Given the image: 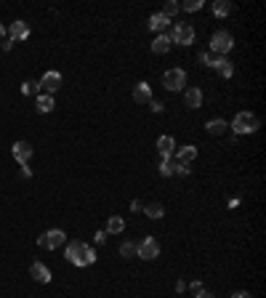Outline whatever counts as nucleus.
Segmentation results:
<instances>
[{
    "label": "nucleus",
    "mask_w": 266,
    "mask_h": 298,
    "mask_svg": "<svg viewBox=\"0 0 266 298\" xmlns=\"http://www.w3.org/2000/svg\"><path fill=\"white\" fill-rule=\"evenodd\" d=\"M38 245L43 250H59L62 245H67V232L64 229H48L38 237Z\"/></svg>",
    "instance_id": "nucleus-5"
},
{
    "label": "nucleus",
    "mask_w": 266,
    "mask_h": 298,
    "mask_svg": "<svg viewBox=\"0 0 266 298\" xmlns=\"http://www.w3.org/2000/svg\"><path fill=\"white\" fill-rule=\"evenodd\" d=\"M21 93H24V96H38V93H40V83L24 80V83H21Z\"/></svg>",
    "instance_id": "nucleus-27"
},
{
    "label": "nucleus",
    "mask_w": 266,
    "mask_h": 298,
    "mask_svg": "<svg viewBox=\"0 0 266 298\" xmlns=\"http://www.w3.org/2000/svg\"><path fill=\"white\" fill-rule=\"evenodd\" d=\"M170 48H173V43H170V38H168V32L157 35V38L152 40V53H157V56H165V53H170Z\"/></svg>",
    "instance_id": "nucleus-17"
},
{
    "label": "nucleus",
    "mask_w": 266,
    "mask_h": 298,
    "mask_svg": "<svg viewBox=\"0 0 266 298\" xmlns=\"http://www.w3.org/2000/svg\"><path fill=\"white\" fill-rule=\"evenodd\" d=\"M157 152H160V157L163 160L173 157V152H176V139L173 136H160L157 139Z\"/></svg>",
    "instance_id": "nucleus-16"
},
{
    "label": "nucleus",
    "mask_w": 266,
    "mask_h": 298,
    "mask_svg": "<svg viewBox=\"0 0 266 298\" xmlns=\"http://www.w3.org/2000/svg\"><path fill=\"white\" fill-rule=\"evenodd\" d=\"M232 48H234V38L229 30H216L211 35V53L213 56H226Z\"/></svg>",
    "instance_id": "nucleus-3"
},
{
    "label": "nucleus",
    "mask_w": 266,
    "mask_h": 298,
    "mask_svg": "<svg viewBox=\"0 0 266 298\" xmlns=\"http://www.w3.org/2000/svg\"><path fill=\"white\" fill-rule=\"evenodd\" d=\"M163 88L170 91V93H179L187 88V69L181 67H173L168 72H163Z\"/></svg>",
    "instance_id": "nucleus-4"
},
{
    "label": "nucleus",
    "mask_w": 266,
    "mask_h": 298,
    "mask_svg": "<svg viewBox=\"0 0 266 298\" xmlns=\"http://www.w3.org/2000/svg\"><path fill=\"white\" fill-rule=\"evenodd\" d=\"M144 213H146V219L157 221V219L165 216V205H163V202H149V205H144Z\"/></svg>",
    "instance_id": "nucleus-23"
},
{
    "label": "nucleus",
    "mask_w": 266,
    "mask_h": 298,
    "mask_svg": "<svg viewBox=\"0 0 266 298\" xmlns=\"http://www.w3.org/2000/svg\"><path fill=\"white\" fill-rule=\"evenodd\" d=\"M179 11H181V6L176 3V0H168V3L163 6V11H160V14H163L165 19H170V21H173V16H176Z\"/></svg>",
    "instance_id": "nucleus-26"
},
{
    "label": "nucleus",
    "mask_w": 266,
    "mask_h": 298,
    "mask_svg": "<svg viewBox=\"0 0 266 298\" xmlns=\"http://www.w3.org/2000/svg\"><path fill=\"white\" fill-rule=\"evenodd\" d=\"M189 290H192L194 295H197V293H200V290H205V288H202V282H197V280H194V282L189 285Z\"/></svg>",
    "instance_id": "nucleus-33"
},
{
    "label": "nucleus",
    "mask_w": 266,
    "mask_h": 298,
    "mask_svg": "<svg viewBox=\"0 0 266 298\" xmlns=\"http://www.w3.org/2000/svg\"><path fill=\"white\" fill-rule=\"evenodd\" d=\"M170 43L173 45H184V48H189V45L194 43V27L192 24H176L170 30Z\"/></svg>",
    "instance_id": "nucleus-6"
},
{
    "label": "nucleus",
    "mask_w": 266,
    "mask_h": 298,
    "mask_svg": "<svg viewBox=\"0 0 266 298\" xmlns=\"http://www.w3.org/2000/svg\"><path fill=\"white\" fill-rule=\"evenodd\" d=\"M194 157H197V147H194V144L176 147V152H173V160H176V162H184V165H189Z\"/></svg>",
    "instance_id": "nucleus-15"
},
{
    "label": "nucleus",
    "mask_w": 266,
    "mask_h": 298,
    "mask_svg": "<svg viewBox=\"0 0 266 298\" xmlns=\"http://www.w3.org/2000/svg\"><path fill=\"white\" fill-rule=\"evenodd\" d=\"M35 106H38L40 115H48L56 104H53V96H48V93H38V96H35Z\"/></svg>",
    "instance_id": "nucleus-20"
},
{
    "label": "nucleus",
    "mask_w": 266,
    "mask_h": 298,
    "mask_svg": "<svg viewBox=\"0 0 266 298\" xmlns=\"http://www.w3.org/2000/svg\"><path fill=\"white\" fill-rule=\"evenodd\" d=\"M11 154H14V160H16L19 165H27V162L32 160L35 149H32L29 141H14V147H11Z\"/></svg>",
    "instance_id": "nucleus-8"
},
{
    "label": "nucleus",
    "mask_w": 266,
    "mask_h": 298,
    "mask_svg": "<svg viewBox=\"0 0 266 298\" xmlns=\"http://www.w3.org/2000/svg\"><path fill=\"white\" fill-rule=\"evenodd\" d=\"M149 106H152V112H157V115H160V112L165 110V104H163V101H155V99L149 101Z\"/></svg>",
    "instance_id": "nucleus-31"
},
{
    "label": "nucleus",
    "mask_w": 266,
    "mask_h": 298,
    "mask_svg": "<svg viewBox=\"0 0 266 298\" xmlns=\"http://www.w3.org/2000/svg\"><path fill=\"white\" fill-rule=\"evenodd\" d=\"M184 290H187V282L179 280V282H176V293H184Z\"/></svg>",
    "instance_id": "nucleus-37"
},
{
    "label": "nucleus",
    "mask_w": 266,
    "mask_h": 298,
    "mask_svg": "<svg viewBox=\"0 0 266 298\" xmlns=\"http://www.w3.org/2000/svg\"><path fill=\"white\" fill-rule=\"evenodd\" d=\"M205 130H208L211 136H224L226 130H229V123H226V120H221V117H213V120H208V123H205Z\"/></svg>",
    "instance_id": "nucleus-19"
},
{
    "label": "nucleus",
    "mask_w": 266,
    "mask_h": 298,
    "mask_svg": "<svg viewBox=\"0 0 266 298\" xmlns=\"http://www.w3.org/2000/svg\"><path fill=\"white\" fill-rule=\"evenodd\" d=\"M29 274H32V280L35 282H40V285H48L51 282V269L40 264V261H35V264L29 266Z\"/></svg>",
    "instance_id": "nucleus-14"
},
{
    "label": "nucleus",
    "mask_w": 266,
    "mask_h": 298,
    "mask_svg": "<svg viewBox=\"0 0 266 298\" xmlns=\"http://www.w3.org/2000/svg\"><path fill=\"white\" fill-rule=\"evenodd\" d=\"M107 234H123L125 232V219L123 216H109L107 219V229H104Z\"/></svg>",
    "instance_id": "nucleus-21"
},
{
    "label": "nucleus",
    "mask_w": 266,
    "mask_h": 298,
    "mask_svg": "<svg viewBox=\"0 0 266 298\" xmlns=\"http://www.w3.org/2000/svg\"><path fill=\"white\" fill-rule=\"evenodd\" d=\"M32 176V168L29 165H21V178H29Z\"/></svg>",
    "instance_id": "nucleus-34"
},
{
    "label": "nucleus",
    "mask_w": 266,
    "mask_h": 298,
    "mask_svg": "<svg viewBox=\"0 0 266 298\" xmlns=\"http://www.w3.org/2000/svg\"><path fill=\"white\" fill-rule=\"evenodd\" d=\"M136 256H138V258H144V261H155V258L160 256V242L155 240V237H144V240L138 242Z\"/></svg>",
    "instance_id": "nucleus-7"
},
{
    "label": "nucleus",
    "mask_w": 266,
    "mask_h": 298,
    "mask_svg": "<svg viewBox=\"0 0 266 298\" xmlns=\"http://www.w3.org/2000/svg\"><path fill=\"white\" fill-rule=\"evenodd\" d=\"M107 237H109L107 232H104V229H99V232L94 234V242H99V245H104V242H107Z\"/></svg>",
    "instance_id": "nucleus-30"
},
{
    "label": "nucleus",
    "mask_w": 266,
    "mask_h": 298,
    "mask_svg": "<svg viewBox=\"0 0 266 298\" xmlns=\"http://www.w3.org/2000/svg\"><path fill=\"white\" fill-rule=\"evenodd\" d=\"M136 250H138V242H133V240H123V245H120V256H123V258H136Z\"/></svg>",
    "instance_id": "nucleus-25"
},
{
    "label": "nucleus",
    "mask_w": 266,
    "mask_h": 298,
    "mask_svg": "<svg viewBox=\"0 0 266 298\" xmlns=\"http://www.w3.org/2000/svg\"><path fill=\"white\" fill-rule=\"evenodd\" d=\"M141 208H144V205H141V202H138V200H133V202H131V210H133V213H138Z\"/></svg>",
    "instance_id": "nucleus-36"
},
{
    "label": "nucleus",
    "mask_w": 266,
    "mask_h": 298,
    "mask_svg": "<svg viewBox=\"0 0 266 298\" xmlns=\"http://www.w3.org/2000/svg\"><path fill=\"white\" fill-rule=\"evenodd\" d=\"M192 171H189V165H184V162H179V168H176V176H189Z\"/></svg>",
    "instance_id": "nucleus-32"
},
{
    "label": "nucleus",
    "mask_w": 266,
    "mask_h": 298,
    "mask_svg": "<svg viewBox=\"0 0 266 298\" xmlns=\"http://www.w3.org/2000/svg\"><path fill=\"white\" fill-rule=\"evenodd\" d=\"M211 69H216L224 80H232L234 77V64L229 62V56H213L211 59Z\"/></svg>",
    "instance_id": "nucleus-9"
},
{
    "label": "nucleus",
    "mask_w": 266,
    "mask_h": 298,
    "mask_svg": "<svg viewBox=\"0 0 266 298\" xmlns=\"http://www.w3.org/2000/svg\"><path fill=\"white\" fill-rule=\"evenodd\" d=\"M11 48H14V43H11V40L6 38V40H3V51H11Z\"/></svg>",
    "instance_id": "nucleus-39"
},
{
    "label": "nucleus",
    "mask_w": 266,
    "mask_h": 298,
    "mask_svg": "<svg viewBox=\"0 0 266 298\" xmlns=\"http://www.w3.org/2000/svg\"><path fill=\"white\" fill-rule=\"evenodd\" d=\"M232 298H253L248 290H237V293H232Z\"/></svg>",
    "instance_id": "nucleus-35"
},
{
    "label": "nucleus",
    "mask_w": 266,
    "mask_h": 298,
    "mask_svg": "<svg viewBox=\"0 0 266 298\" xmlns=\"http://www.w3.org/2000/svg\"><path fill=\"white\" fill-rule=\"evenodd\" d=\"M232 11H234V6L229 3V0H216L213 3V16H218V19H226Z\"/></svg>",
    "instance_id": "nucleus-24"
},
{
    "label": "nucleus",
    "mask_w": 266,
    "mask_h": 298,
    "mask_svg": "<svg viewBox=\"0 0 266 298\" xmlns=\"http://www.w3.org/2000/svg\"><path fill=\"white\" fill-rule=\"evenodd\" d=\"M202 91L200 88H184V106H189V110H200L202 106Z\"/></svg>",
    "instance_id": "nucleus-12"
},
{
    "label": "nucleus",
    "mask_w": 266,
    "mask_h": 298,
    "mask_svg": "<svg viewBox=\"0 0 266 298\" xmlns=\"http://www.w3.org/2000/svg\"><path fill=\"white\" fill-rule=\"evenodd\" d=\"M133 101H136V104H149V101H152V86H149L146 80L136 83V88H133Z\"/></svg>",
    "instance_id": "nucleus-13"
},
{
    "label": "nucleus",
    "mask_w": 266,
    "mask_h": 298,
    "mask_svg": "<svg viewBox=\"0 0 266 298\" xmlns=\"http://www.w3.org/2000/svg\"><path fill=\"white\" fill-rule=\"evenodd\" d=\"M40 88L48 93V96H53V93L62 88V72H56V69H48V72L40 77Z\"/></svg>",
    "instance_id": "nucleus-10"
},
{
    "label": "nucleus",
    "mask_w": 266,
    "mask_h": 298,
    "mask_svg": "<svg viewBox=\"0 0 266 298\" xmlns=\"http://www.w3.org/2000/svg\"><path fill=\"white\" fill-rule=\"evenodd\" d=\"M6 38H8V32H6V27H3V24H0V40H6Z\"/></svg>",
    "instance_id": "nucleus-40"
},
{
    "label": "nucleus",
    "mask_w": 266,
    "mask_h": 298,
    "mask_svg": "<svg viewBox=\"0 0 266 298\" xmlns=\"http://www.w3.org/2000/svg\"><path fill=\"white\" fill-rule=\"evenodd\" d=\"M176 168H179V162L173 160V157H168V160H160V165H157V171H160V176H163V178L176 176Z\"/></svg>",
    "instance_id": "nucleus-22"
},
{
    "label": "nucleus",
    "mask_w": 266,
    "mask_h": 298,
    "mask_svg": "<svg viewBox=\"0 0 266 298\" xmlns=\"http://www.w3.org/2000/svg\"><path fill=\"white\" fill-rule=\"evenodd\" d=\"M197 298H218V295H213V293H208V290H200V293H197Z\"/></svg>",
    "instance_id": "nucleus-38"
},
{
    "label": "nucleus",
    "mask_w": 266,
    "mask_h": 298,
    "mask_svg": "<svg viewBox=\"0 0 266 298\" xmlns=\"http://www.w3.org/2000/svg\"><path fill=\"white\" fill-rule=\"evenodd\" d=\"M6 32H8V40H11V43L27 40V38H29V24H27V21H21V19H16V21H11V27H8Z\"/></svg>",
    "instance_id": "nucleus-11"
},
{
    "label": "nucleus",
    "mask_w": 266,
    "mask_h": 298,
    "mask_svg": "<svg viewBox=\"0 0 266 298\" xmlns=\"http://www.w3.org/2000/svg\"><path fill=\"white\" fill-rule=\"evenodd\" d=\"M146 27L152 30V32H157V35H163V32H165V30L170 27V19H165V16H163V14H160V11H157V14H152V16H149Z\"/></svg>",
    "instance_id": "nucleus-18"
},
{
    "label": "nucleus",
    "mask_w": 266,
    "mask_h": 298,
    "mask_svg": "<svg viewBox=\"0 0 266 298\" xmlns=\"http://www.w3.org/2000/svg\"><path fill=\"white\" fill-rule=\"evenodd\" d=\"M197 59H200V64H202V67H211V59H213V53H208V51H202V53H200Z\"/></svg>",
    "instance_id": "nucleus-29"
},
{
    "label": "nucleus",
    "mask_w": 266,
    "mask_h": 298,
    "mask_svg": "<svg viewBox=\"0 0 266 298\" xmlns=\"http://www.w3.org/2000/svg\"><path fill=\"white\" fill-rule=\"evenodd\" d=\"M229 128L234 130V136H245V133H256V130L261 128V123L253 112H237Z\"/></svg>",
    "instance_id": "nucleus-2"
},
{
    "label": "nucleus",
    "mask_w": 266,
    "mask_h": 298,
    "mask_svg": "<svg viewBox=\"0 0 266 298\" xmlns=\"http://www.w3.org/2000/svg\"><path fill=\"white\" fill-rule=\"evenodd\" d=\"M64 258H67L72 266L85 269V266H94V264H96V250L91 248L88 242L72 240V242H67V245H64Z\"/></svg>",
    "instance_id": "nucleus-1"
},
{
    "label": "nucleus",
    "mask_w": 266,
    "mask_h": 298,
    "mask_svg": "<svg viewBox=\"0 0 266 298\" xmlns=\"http://www.w3.org/2000/svg\"><path fill=\"white\" fill-rule=\"evenodd\" d=\"M202 6H205L202 0H187V3L181 6V11H187V14H197V11H200Z\"/></svg>",
    "instance_id": "nucleus-28"
}]
</instances>
